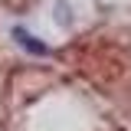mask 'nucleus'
I'll use <instances>...</instances> for the list:
<instances>
[{
  "mask_svg": "<svg viewBox=\"0 0 131 131\" xmlns=\"http://www.w3.org/2000/svg\"><path fill=\"white\" fill-rule=\"evenodd\" d=\"M13 36H16V39H20V43H23L26 49H33V52H39V56L46 52V46H43V43H36V39H33L26 30H13Z\"/></svg>",
  "mask_w": 131,
  "mask_h": 131,
  "instance_id": "1",
  "label": "nucleus"
}]
</instances>
